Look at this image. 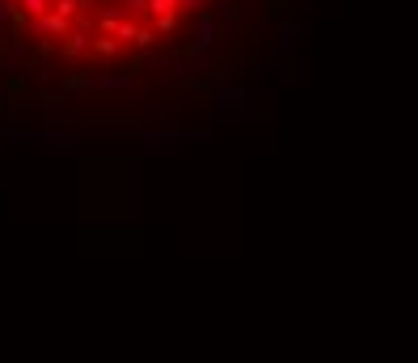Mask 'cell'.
Returning <instances> with one entry per match:
<instances>
[{
    "instance_id": "cell-1",
    "label": "cell",
    "mask_w": 418,
    "mask_h": 363,
    "mask_svg": "<svg viewBox=\"0 0 418 363\" xmlns=\"http://www.w3.org/2000/svg\"><path fill=\"white\" fill-rule=\"evenodd\" d=\"M30 30H42V34H56V38H64L68 34V17H60V13H42V17H34L30 22Z\"/></svg>"
},
{
    "instance_id": "cell-2",
    "label": "cell",
    "mask_w": 418,
    "mask_h": 363,
    "mask_svg": "<svg viewBox=\"0 0 418 363\" xmlns=\"http://www.w3.org/2000/svg\"><path fill=\"white\" fill-rule=\"evenodd\" d=\"M89 51H93V56H101V60H115V56H119V38H110V34H93Z\"/></svg>"
},
{
    "instance_id": "cell-3",
    "label": "cell",
    "mask_w": 418,
    "mask_h": 363,
    "mask_svg": "<svg viewBox=\"0 0 418 363\" xmlns=\"http://www.w3.org/2000/svg\"><path fill=\"white\" fill-rule=\"evenodd\" d=\"M64 38H68V42H64V56H68V60H76V56H85V51H89V38H85L81 30H76V34H64Z\"/></svg>"
},
{
    "instance_id": "cell-4",
    "label": "cell",
    "mask_w": 418,
    "mask_h": 363,
    "mask_svg": "<svg viewBox=\"0 0 418 363\" xmlns=\"http://www.w3.org/2000/svg\"><path fill=\"white\" fill-rule=\"evenodd\" d=\"M119 22H123V13H119V9H106V13L97 17V30H101V34H115V26H119Z\"/></svg>"
},
{
    "instance_id": "cell-5",
    "label": "cell",
    "mask_w": 418,
    "mask_h": 363,
    "mask_svg": "<svg viewBox=\"0 0 418 363\" xmlns=\"http://www.w3.org/2000/svg\"><path fill=\"white\" fill-rule=\"evenodd\" d=\"M131 42H135V47H140V51H148V47H152V42H156V30H152V26H140V30H135V38H131Z\"/></svg>"
},
{
    "instance_id": "cell-6",
    "label": "cell",
    "mask_w": 418,
    "mask_h": 363,
    "mask_svg": "<svg viewBox=\"0 0 418 363\" xmlns=\"http://www.w3.org/2000/svg\"><path fill=\"white\" fill-rule=\"evenodd\" d=\"M17 5H22V9H26L30 17H42V13L51 9V0H17Z\"/></svg>"
},
{
    "instance_id": "cell-7",
    "label": "cell",
    "mask_w": 418,
    "mask_h": 363,
    "mask_svg": "<svg viewBox=\"0 0 418 363\" xmlns=\"http://www.w3.org/2000/svg\"><path fill=\"white\" fill-rule=\"evenodd\" d=\"M178 5H182V0H148V13H152V17H156V13H174Z\"/></svg>"
},
{
    "instance_id": "cell-8",
    "label": "cell",
    "mask_w": 418,
    "mask_h": 363,
    "mask_svg": "<svg viewBox=\"0 0 418 363\" xmlns=\"http://www.w3.org/2000/svg\"><path fill=\"white\" fill-rule=\"evenodd\" d=\"M51 9H56L60 17H72V13L81 9V0H56V5H51Z\"/></svg>"
},
{
    "instance_id": "cell-9",
    "label": "cell",
    "mask_w": 418,
    "mask_h": 363,
    "mask_svg": "<svg viewBox=\"0 0 418 363\" xmlns=\"http://www.w3.org/2000/svg\"><path fill=\"white\" fill-rule=\"evenodd\" d=\"M174 26H178L174 13H156V30H174Z\"/></svg>"
},
{
    "instance_id": "cell-10",
    "label": "cell",
    "mask_w": 418,
    "mask_h": 363,
    "mask_svg": "<svg viewBox=\"0 0 418 363\" xmlns=\"http://www.w3.org/2000/svg\"><path fill=\"white\" fill-rule=\"evenodd\" d=\"M127 13H148V0H127Z\"/></svg>"
},
{
    "instance_id": "cell-11",
    "label": "cell",
    "mask_w": 418,
    "mask_h": 363,
    "mask_svg": "<svg viewBox=\"0 0 418 363\" xmlns=\"http://www.w3.org/2000/svg\"><path fill=\"white\" fill-rule=\"evenodd\" d=\"M64 85H68V89H85V85H89V76H68Z\"/></svg>"
},
{
    "instance_id": "cell-12",
    "label": "cell",
    "mask_w": 418,
    "mask_h": 363,
    "mask_svg": "<svg viewBox=\"0 0 418 363\" xmlns=\"http://www.w3.org/2000/svg\"><path fill=\"white\" fill-rule=\"evenodd\" d=\"M13 5H17V0H13Z\"/></svg>"
}]
</instances>
